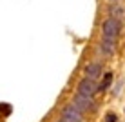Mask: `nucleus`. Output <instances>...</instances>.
<instances>
[{"label": "nucleus", "instance_id": "f257e3e1", "mask_svg": "<svg viewBox=\"0 0 125 122\" xmlns=\"http://www.w3.org/2000/svg\"><path fill=\"white\" fill-rule=\"evenodd\" d=\"M120 29H122L120 20L107 18L105 22L102 24V40H113V42H116V38H118V35H120Z\"/></svg>", "mask_w": 125, "mask_h": 122}, {"label": "nucleus", "instance_id": "f03ea898", "mask_svg": "<svg viewBox=\"0 0 125 122\" xmlns=\"http://www.w3.org/2000/svg\"><path fill=\"white\" fill-rule=\"evenodd\" d=\"M96 93H98V84H96V80H91V78H87V77H83V78L78 82V86H76V95L93 98Z\"/></svg>", "mask_w": 125, "mask_h": 122}, {"label": "nucleus", "instance_id": "7ed1b4c3", "mask_svg": "<svg viewBox=\"0 0 125 122\" xmlns=\"http://www.w3.org/2000/svg\"><path fill=\"white\" fill-rule=\"evenodd\" d=\"M62 120L63 122H83V113L76 109L73 104H67L62 109Z\"/></svg>", "mask_w": 125, "mask_h": 122}, {"label": "nucleus", "instance_id": "20e7f679", "mask_svg": "<svg viewBox=\"0 0 125 122\" xmlns=\"http://www.w3.org/2000/svg\"><path fill=\"white\" fill-rule=\"evenodd\" d=\"M73 106H74L76 109H80L82 113H91V111L96 109V102H94L93 98H89V97H82V95H76L74 97Z\"/></svg>", "mask_w": 125, "mask_h": 122}, {"label": "nucleus", "instance_id": "39448f33", "mask_svg": "<svg viewBox=\"0 0 125 122\" xmlns=\"http://www.w3.org/2000/svg\"><path fill=\"white\" fill-rule=\"evenodd\" d=\"M85 77L91 78V80L100 78L102 77V64L100 62H91L89 66H85Z\"/></svg>", "mask_w": 125, "mask_h": 122}, {"label": "nucleus", "instance_id": "423d86ee", "mask_svg": "<svg viewBox=\"0 0 125 122\" xmlns=\"http://www.w3.org/2000/svg\"><path fill=\"white\" fill-rule=\"evenodd\" d=\"M109 18H114V20H122L125 18V7H122L120 4H113L109 6Z\"/></svg>", "mask_w": 125, "mask_h": 122}, {"label": "nucleus", "instance_id": "0eeeda50", "mask_svg": "<svg viewBox=\"0 0 125 122\" xmlns=\"http://www.w3.org/2000/svg\"><path fill=\"white\" fill-rule=\"evenodd\" d=\"M100 51H102V53L105 55V56L114 55V51H116V42H113V40H102Z\"/></svg>", "mask_w": 125, "mask_h": 122}, {"label": "nucleus", "instance_id": "6e6552de", "mask_svg": "<svg viewBox=\"0 0 125 122\" xmlns=\"http://www.w3.org/2000/svg\"><path fill=\"white\" fill-rule=\"evenodd\" d=\"M111 82H113V73H105V75H103L102 84L98 86V91H105V89L111 86Z\"/></svg>", "mask_w": 125, "mask_h": 122}, {"label": "nucleus", "instance_id": "1a4fd4ad", "mask_svg": "<svg viewBox=\"0 0 125 122\" xmlns=\"http://www.w3.org/2000/svg\"><path fill=\"white\" fill-rule=\"evenodd\" d=\"M118 120V115H116V113H113V111H109L105 115V122H116Z\"/></svg>", "mask_w": 125, "mask_h": 122}, {"label": "nucleus", "instance_id": "9d476101", "mask_svg": "<svg viewBox=\"0 0 125 122\" xmlns=\"http://www.w3.org/2000/svg\"><path fill=\"white\" fill-rule=\"evenodd\" d=\"M111 2H116V0H111Z\"/></svg>", "mask_w": 125, "mask_h": 122}, {"label": "nucleus", "instance_id": "9b49d317", "mask_svg": "<svg viewBox=\"0 0 125 122\" xmlns=\"http://www.w3.org/2000/svg\"><path fill=\"white\" fill-rule=\"evenodd\" d=\"M58 122H63V120H58Z\"/></svg>", "mask_w": 125, "mask_h": 122}]
</instances>
